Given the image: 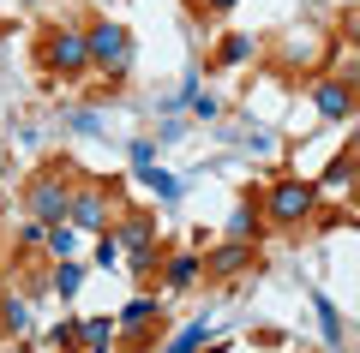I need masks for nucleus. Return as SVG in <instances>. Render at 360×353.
<instances>
[{"label":"nucleus","instance_id":"obj_1","mask_svg":"<svg viewBox=\"0 0 360 353\" xmlns=\"http://www.w3.org/2000/svg\"><path fill=\"white\" fill-rule=\"evenodd\" d=\"M84 36H90V66H103L108 78H127V66H132V36L127 30L103 18V25H90Z\"/></svg>","mask_w":360,"mask_h":353},{"label":"nucleus","instance_id":"obj_2","mask_svg":"<svg viewBox=\"0 0 360 353\" xmlns=\"http://www.w3.org/2000/svg\"><path fill=\"white\" fill-rule=\"evenodd\" d=\"M42 60H49L54 72H84L90 66V36H78V30H49V36H42Z\"/></svg>","mask_w":360,"mask_h":353},{"label":"nucleus","instance_id":"obj_3","mask_svg":"<svg viewBox=\"0 0 360 353\" xmlns=\"http://www.w3.org/2000/svg\"><path fill=\"white\" fill-rule=\"evenodd\" d=\"M312 198H319V192H312L307 180H283V186L264 198V210H270V222H300V215H312Z\"/></svg>","mask_w":360,"mask_h":353},{"label":"nucleus","instance_id":"obj_4","mask_svg":"<svg viewBox=\"0 0 360 353\" xmlns=\"http://www.w3.org/2000/svg\"><path fill=\"white\" fill-rule=\"evenodd\" d=\"M115 240L132 252V269H150L156 264V227H150V215H127Z\"/></svg>","mask_w":360,"mask_h":353},{"label":"nucleus","instance_id":"obj_5","mask_svg":"<svg viewBox=\"0 0 360 353\" xmlns=\"http://www.w3.org/2000/svg\"><path fill=\"white\" fill-rule=\"evenodd\" d=\"M30 210H37L42 222H66V210H72V192H66L54 174H42V180H30Z\"/></svg>","mask_w":360,"mask_h":353},{"label":"nucleus","instance_id":"obj_6","mask_svg":"<svg viewBox=\"0 0 360 353\" xmlns=\"http://www.w3.org/2000/svg\"><path fill=\"white\" fill-rule=\"evenodd\" d=\"M66 222H72V227H108V204H103V192H96V186L72 192V210H66Z\"/></svg>","mask_w":360,"mask_h":353},{"label":"nucleus","instance_id":"obj_7","mask_svg":"<svg viewBox=\"0 0 360 353\" xmlns=\"http://www.w3.org/2000/svg\"><path fill=\"white\" fill-rule=\"evenodd\" d=\"M348 108H354V90H348L342 78H330V84H319V114H324V120H342Z\"/></svg>","mask_w":360,"mask_h":353},{"label":"nucleus","instance_id":"obj_8","mask_svg":"<svg viewBox=\"0 0 360 353\" xmlns=\"http://www.w3.org/2000/svg\"><path fill=\"white\" fill-rule=\"evenodd\" d=\"M72 252H78V227L72 222H49V258H54V264H66Z\"/></svg>","mask_w":360,"mask_h":353},{"label":"nucleus","instance_id":"obj_9","mask_svg":"<svg viewBox=\"0 0 360 353\" xmlns=\"http://www.w3.org/2000/svg\"><path fill=\"white\" fill-rule=\"evenodd\" d=\"M312 312H319V324H324V341H330V347H342V317H336L330 293H312Z\"/></svg>","mask_w":360,"mask_h":353},{"label":"nucleus","instance_id":"obj_10","mask_svg":"<svg viewBox=\"0 0 360 353\" xmlns=\"http://www.w3.org/2000/svg\"><path fill=\"white\" fill-rule=\"evenodd\" d=\"M78 335L90 341V353H108V335H115V324H108V317H84V324H78Z\"/></svg>","mask_w":360,"mask_h":353},{"label":"nucleus","instance_id":"obj_11","mask_svg":"<svg viewBox=\"0 0 360 353\" xmlns=\"http://www.w3.org/2000/svg\"><path fill=\"white\" fill-rule=\"evenodd\" d=\"M139 174H144V186H150L162 204H174V198H180V180H174V174H162V168H139Z\"/></svg>","mask_w":360,"mask_h":353},{"label":"nucleus","instance_id":"obj_12","mask_svg":"<svg viewBox=\"0 0 360 353\" xmlns=\"http://www.w3.org/2000/svg\"><path fill=\"white\" fill-rule=\"evenodd\" d=\"M25 324H30V305L6 293V300H0V329H13V335H18V329H25Z\"/></svg>","mask_w":360,"mask_h":353},{"label":"nucleus","instance_id":"obj_13","mask_svg":"<svg viewBox=\"0 0 360 353\" xmlns=\"http://www.w3.org/2000/svg\"><path fill=\"white\" fill-rule=\"evenodd\" d=\"M205 341H210V335H205V324H186V329H180V335L168 341L162 353H198V347H205Z\"/></svg>","mask_w":360,"mask_h":353},{"label":"nucleus","instance_id":"obj_14","mask_svg":"<svg viewBox=\"0 0 360 353\" xmlns=\"http://www.w3.org/2000/svg\"><path fill=\"white\" fill-rule=\"evenodd\" d=\"M78 281H84V269H78L72 258H66V264L54 269V293H60V300H72V293H78Z\"/></svg>","mask_w":360,"mask_h":353},{"label":"nucleus","instance_id":"obj_15","mask_svg":"<svg viewBox=\"0 0 360 353\" xmlns=\"http://www.w3.org/2000/svg\"><path fill=\"white\" fill-rule=\"evenodd\" d=\"M198 276V258L186 252V258H174V264H168V288H186V281Z\"/></svg>","mask_w":360,"mask_h":353},{"label":"nucleus","instance_id":"obj_16","mask_svg":"<svg viewBox=\"0 0 360 353\" xmlns=\"http://www.w3.org/2000/svg\"><path fill=\"white\" fill-rule=\"evenodd\" d=\"M240 264H246V246H240V240H229L217 258H210V269H240Z\"/></svg>","mask_w":360,"mask_h":353},{"label":"nucleus","instance_id":"obj_17","mask_svg":"<svg viewBox=\"0 0 360 353\" xmlns=\"http://www.w3.org/2000/svg\"><path fill=\"white\" fill-rule=\"evenodd\" d=\"M150 317H156V300H132L127 312H120V324H132V329H139V324H150Z\"/></svg>","mask_w":360,"mask_h":353},{"label":"nucleus","instance_id":"obj_18","mask_svg":"<svg viewBox=\"0 0 360 353\" xmlns=\"http://www.w3.org/2000/svg\"><path fill=\"white\" fill-rule=\"evenodd\" d=\"M96 264H103V269L120 264V240H115V234H103V240H96Z\"/></svg>","mask_w":360,"mask_h":353},{"label":"nucleus","instance_id":"obj_19","mask_svg":"<svg viewBox=\"0 0 360 353\" xmlns=\"http://www.w3.org/2000/svg\"><path fill=\"white\" fill-rule=\"evenodd\" d=\"M246 54H252V42H246V36H229V42H222V60H229V66H240Z\"/></svg>","mask_w":360,"mask_h":353},{"label":"nucleus","instance_id":"obj_20","mask_svg":"<svg viewBox=\"0 0 360 353\" xmlns=\"http://www.w3.org/2000/svg\"><path fill=\"white\" fill-rule=\"evenodd\" d=\"M127 150H132V168H156V144H150V138L127 144Z\"/></svg>","mask_w":360,"mask_h":353},{"label":"nucleus","instance_id":"obj_21","mask_svg":"<svg viewBox=\"0 0 360 353\" xmlns=\"http://www.w3.org/2000/svg\"><path fill=\"white\" fill-rule=\"evenodd\" d=\"M49 341H54V347L66 353V347H72V341H78V324H54V335H49Z\"/></svg>","mask_w":360,"mask_h":353},{"label":"nucleus","instance_id":"obj_22","mask_svg":"<svg viewBox=\"0 0 360 353\" xmlns=\"http://www.w3.org/2000/svg\"><path fill=\"white\" fill-rule=\"evenodd\" d=\"M348 90H354V102H360V72H354V78H348Z\"/></svg>","mask_w":360,"mask_h":353},{"label":"nucleus","instance_id":"obj_23","mask_svg":"<svg viewBox=\"0 0 360 353\" xmlns=\"http://www.w3.org/2000/svg\"><path fill=\"white\" fill-rule=\"evenodd\" d=\"M210 6H217V13H222V6H234V0H210Z\"/></svg>","mask_w":360,"mask_h":353},{"label":"nucleus","instance_id":"obj_24","mask_svg":"<svg viewBox=\"0 0 360 353\" xmlns=\"http://www.w3.org/2000/svg\"><path fill=\"white\" fill-rule=\"evenodd\" d=\"M348 6H360V0H348Z\"/></svg>","mask_w":360,"mask_h":353},{"label":"nucleus","instance_id":"obj_25","mask_svg":"<svg viewBox=\"0 0 360 353\" xmlns=\"http://www.w3.org/2000/svg\"><path fill=\"white\" fill-rule=\"evenodd\" d=\"M354 36H360V25H354Z\"/></svg>","mask_w":360,"mask_h":353},{"label":"nucleus","instance_id":"obj_26","mask_svg":"<svg viewBox=\"0 0 360 353\" xmlns=\"http://www.w3.org/2000/svg\"><path fill=\"white\" fill-rule=\"evenodd\" d=\"M0 210H6V204H0Z\"/></svg>","mask_w":360,"mask_h":353},{"label":"nucleus","instance_id":"obj_27","mask_svg":"<svg viewBox=\"0 0 360 353\" xmlns=\"http://www.w3.org/2000/svg\"><path fill=\"white\" fill-rule=\"evenodd\" d=\"M0 162H6V156H0Z\"/></svg>","mask_w":360,"mask_h":353}]
</instances>
